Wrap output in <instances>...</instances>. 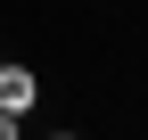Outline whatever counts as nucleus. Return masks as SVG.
Wrapping results in <instances>:
<instances>
[{"label":"nucleus","instance_id":"nucleus-1","mask_svg":"<svg viewBox=\"0 0 148 140\" xmlns=\"http://www.w3.org/2000/svg\"><path fill=\"white\" fill-rule=\"evenodd\" d=\"M0 107L8 115H33L41 107V74H33L25 58H0Z\"/></svg>","mask_w":148,"mask_h":140},{"label":"nucleus","instance_id":"nucleus-2","mask_svg":"<svg viewBox=\"0 0 148 140\" xmlns=\"http://www.w3.org/2000/svg\"><path fill=\"white\" fill-rule=\"evenodd\" d=\"M0 140H25V115H8V107H0Z\"/></svg>","mask_w":148,"mask_h":140},{"label":"nucleus","instance_id":"nucleus-3","mask_svg":"<svg viewBox=\"0 0 148 140\" xmlns=\"http://www.w3.org/2000/svg\"><path fill=\"white\" fill-rule=\"evenodd\" d=\"M49 140H90V132H49Z\"/></svg>","mask_w":148,"mask_h":140}]
</instances>
